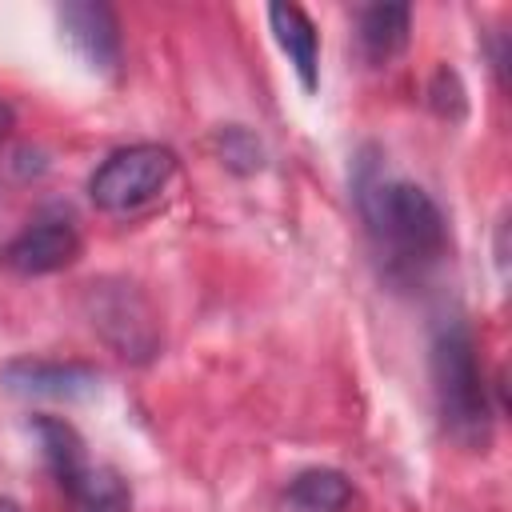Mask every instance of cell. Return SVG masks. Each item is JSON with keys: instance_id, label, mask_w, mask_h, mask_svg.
Wrapping results in <instances>:
<instances>
[{"instance_id": "obj_4", "label": "cell", "mask_w": 512, "mask_h": 512, "mask_svg": "<svg viewBox=\"0 0 512 512\" xmlns=\"http://www.w3.org/2000/svg\"><path fill=\"white\" fill-rule=\"evenodd\" d=\"M80 256V236L68 220H40L28 224L20 236L8 240L4 248V264L20 276H48L68 268Z\"/></svg>"}, {"instance_id": "obj_2", "label": "cell", "mask_w": 512, "mask_h": 512, "mask_svg": "<svg viewBox=\"0 0 512 512\" xmlns=\"http://www.w3.org/2000/svg\"><path fill=\"white\" fill-rule=\"evenodd\" d=\"M360 204H364L372 232L400 256L420 260L444 248V216L424 188L408 180H384L360 192Z\"/></svg>"}, {"instance_id": "obj_10", "label": "cell", "mask_w": 512, "mask_h": 512, "mask_svg": "<svg viewBox=\"0 0 512 512\" xmlns=\"http://www.w3.org/2000/svg\"><path fill=\"white\" fill-rule=\"evenodd\" d=\"M352 500V484L336 468H308L288 484L292 512H344Z\"/></svg>"}, {"instance_id": "obj_15", "label": "cell", "mask_w": 512, "mask_h": 512, "mask_svg": "<svg viewBox=\"0 0 512 512\" xmlns=\"http://www.w3.org/2000/svg\"><path fill=\"white\" fill-rule=\"evenodd\" d=\"M0 512H20V504H16V500H8V496H0Z\"/></svg>"}, {"instance_id": "obj_13", "label": "cell", "mask_w": 512, "mask_h": 512, "mask_svg": "<svg viewBox=\"0 0 512 512\" xmlns=\"http://www.w3.org/2000/svg\"><path fill=\"white\" fill-rule=\"evenodd\" d=\"M428 96H432L436 116H448V120L464 116V84H460V76L452 68H436V76L428 84Z\"/></svg>"}, {"instance_id": "obj_7", "label": "cell", "mask_w": 512, "mask_h": 512, "mask_svg": "<svg viewBox=\"0 0 512 512\" xmlns=\"http://www.w3.org/2000/svg\"><path fill=\"white\" fill-rule=\"evenodd\" d=\"M268 24H272L276 44L284 48L288 64L296 68L300 84L308 92H316V84H320V36H316V24L308 20V12L300 4H272Z\"/></svg>"}, {"instance_id": "obj_6", "label": "cell", "mask_w": 512, "mask_h": 512, "mask_svg": "<svg viewBox=\"0 0 512 512\" xmlns=\"http://www.w3.org/2000/svg\"><path fill=\"white\" fill-rule=\"evenodd\" d=\"M60 28L92 68L112 72L120 64V24L108 4H64Z\"/></svg>"}, {"instance_id": "obj_3", "label": "cell", "mask_w": 512, "mask_h": 512, "mask_svg": "<svg viewBox=\"0 0 512 512\" xmlns=\"http://www.w3.org/2000/svg\"><path fill=\"white\" fill-rule=\"evenodd\" d=\"M176 172V156L164 144H128L116 148L88 180V196L100 212L124 216L152 204Z\"/></svg>"}, {"instance_id": "obj_14", "label": "cell", "mask_w": 512, "mask_h": 512, "mask_svg": "<svg viewBox=\"0 0 512 512\" xmlns=\"http://www.w3.org/2000/svg\"><path fill=\"white\" fill-rule=\"evenodd\" d=\"M12 132V108L8 104H0V140Z\"/></svg>"}, {"instance_id": "obj_11", "label": "cell", "mask_w": 512, "mask_h": 512, "mask_svg": "<svg viewBox=\"0 0 512 512\" xmlns=\"http://www.w3.org/2000/svg\"><path fill=\"white\" fill-rule=\"evenodd\" d=\"M76 512H132L128 484L120 480L116 468H88L72 488H68Z\"/></svg>"}, {"instance_id": "obj_9", "label": "cell", "mask_w": 512, "mask_h": 512, "mask_svg": "<svg viewBox=\"0 0 512 512\" xmlns=\"http://www.w3.org/2000/svg\"><path fill=\"white\" fill-rule=\"evenodd\" d=\"M32 432L44 448V460L52 468V476L60 480V488L68 492L84 472H88V460H84V444L76 436V428L68 420H56V416H36L32 420Z\"/></svg>"}, {"instance_id": "obj_8", "label": "cell", "mask_w": 512, "mask_h": 512, "mask_svg": "<svg viewBox=\"0 0 512 512\" xmlns=\"http://www.w3.org/2000/svg\"><path fill=\"white\" fill-rule=\"evenodd\" d=\"M412 8L408 4H372L360 12V48L372 64L392 60L408 44Z\"/></svg>"}, {"instance_id": "obj_1", "label": "cell", "mask_w": 512, "mask_h": 512, "mask_svg": "<svg viewBox=\"0 0 512 512\" xmlns=\"http://www.w3.org/2000/svg\"><path fill=\"white\" fill-rule=\"evenodd\" d=\"M436 404L452 436L476 444L488 436V396L476 364V344L464 324H448L432 344Z\"/></svg>"}, {"instance_id": "obj_12", "label": "cell", "mask_w": 512, "mask_h": 512, "mask_svg": "<svg viewBox=\"0 0 512 512\" xmlns=\"http://www.w3.org/2000/svg\"><path fill=\"white\" fill-rule=\"evenodd\" d=\"M216 148H220V160H224L232 172H240V176H248V172H256V168L264 164V148H260V140H256L248 128H240V124L220 128Z\"/></svg>"}, {"instance_id": "obj_5", "label": "cell", "mask_w": 512, "mask_h": 512, "mask_svg": "<svg viewBox=\"0 0 512 512\" xmlns=\"http://www.w3.org/2000/svg\"><path fill=\"white\" fill-rule=\"evenodd\" d=\"M96 368L88 364H60V360H12L4 368V384L20 396H48V400H80L96 392Z\"/></svg>"}]
</instances>
